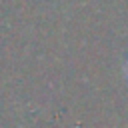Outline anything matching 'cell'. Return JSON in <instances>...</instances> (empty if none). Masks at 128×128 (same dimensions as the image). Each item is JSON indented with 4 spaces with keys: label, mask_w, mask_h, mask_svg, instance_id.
<instances>
[{
    "label": "cell",
    "mask_w": 128,
    "mask_h": 128,
    "mask_svg": "<svg viewBox=\"0 0 128 128\" xmlns=\"http://www.w3.org/2000/svg\"><path fill=\"white\" fill-rule=\"evenodd\" d=\"M124 72H126V78H128V60H126V66H124Z\"/></svg>",
    "instance_id": "cell-1"
}]
</instances>
